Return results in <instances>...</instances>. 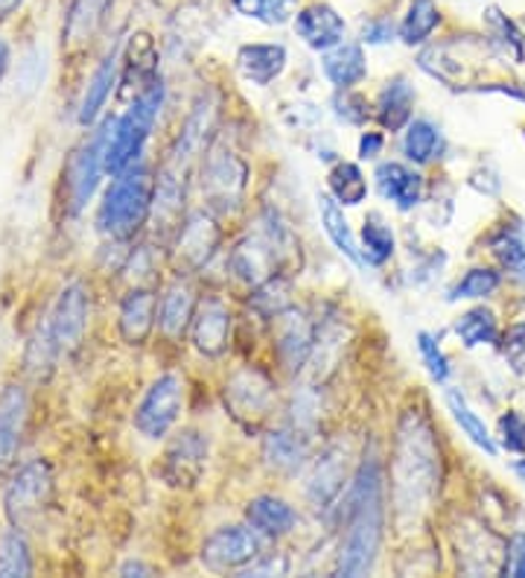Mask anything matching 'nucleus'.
Returning a JSON list of instances; mask_svg holds the SVG:
<instances>
[{
	"label": "nucleus",
	"mask_w": 525,
	"mask_h": 578,
	"mask_svg": "<svg viewBox=\"0 0 525 578\" xmlns=\"http://www.w3.org/2000/svg\"><path fill=\"white\" fill-rule=\"evenodd\" d=\"M397 249V237H394L392 225L383 216L371 214L362 228V240H359V255H362V267H385L394 258Z\"/></svg>",
	"instance_id": "obj_32"
},
{
	"label": "nucleus",
	"mask_w": 525,
	"mask_h": 578,
	"mask_svg": "<svg viewBox=\"0 0 525 578\" xmlns=\"http://www.w3.org/2000/svg\"><path fill=\"white\" fill-rule=\"evenodd\" d=\"M223 246V225L216 223L214 211H193L176 232V275H193L214 260Z\"/></svg>",
	"instance_id": "obj_11"
},
{
	"label": "nucleus",
	"mask_w": 525,
	"mask_h": 578,
	"mask_svg": "<svg viewBox=\"0 0 525 578\" xmlns=\"http://www.w3.org/2000/svg\"><path fill=\"white\" fill-rule=\"evenodd\" d=\"M295 0H269L266 21L269 24H284L289 15H295Z\"/></svg>",
	"instance_id": "obj_48"
},
{
	"label": "nucleus",
	"mask_w": 525,
	"mask_h": 578,
	"mask_svg": "<svg viewBox=\"0 0 525 578\" xmlns=\"http://www.w3.org/2000/svg\"><path fill=\"white\" fill-rule=\"evenodd\" d=\"M444 480V462L435 427L423 410H406L397 421L392 447V503L397 520H420L435 506Z\"/></svg>",
	"instance_id": "obj_1"
},
{
	"label": "nucleus",
	"mask_w": 525,
	"mask_h": 578,
	"mask_svg": "<svg viewBox=\"0 0 525 578\" xmlns=\"http://www.w3.org/2000/svg\"><path fill=\"white\" fill-rule=\"evenodd\" d=\"M441 24V10H438L435 0H411L409 12L401 24V38L403 45H423Z\"/></svg>",
	"instance_id": "obj_37"
},
{
	"label": "nucleus",
	"mask_w": 525,
	"mask_h": 578,
	"mask_svg": "<svg viewBox=\"0 0 525 578\" xmlns=\"http://www.w3.org/2000/svg\"><path fill=\"white\" fill-rule=\"evenodd\" d=\"M231 307L223 302V298H205L199 302L196 316H193V325H190V337H193V347H196L202 356H223L231 345Z\"/></svg>",
	"instance_id": "obj_15"
},
{
	"label": "nucleus",
	"mask_w": 525,
	"mask_h": 578,
	"mask_svg": "<svg viewBox=\"0 0 525 578\" xmlns=\"http://www.w3.org/2000/svg\"><path fill=\"white\" fill-rule=\"evenodd\" d=\"M374 178L385 202H392L403 214H409L423 202V176L403 161H383Z\"/></svg>",
	"instance_id": "obj_21"
},
{
	"label": "nucleus",
	"mask_w": 525,
	"mask_h": 578,
	"mask_svg": "<svg viewBox=\"0 0 525 578\" xmlns=\"http://www.w3.org/2000/svg\"><path fill=\"white\" fill-rule=\"evenodd\" d=\"M319 216H321V228L330 237V243L336 246L338 255H345L350 263H357L362 267V255H359V243L354 237V228L347 223L345 211L338 205L336 199L327 197V193H321L319 197Z\"/></svg>",
	"instance_id": "obj_29"
},
{
	"label": "nucleus",
	"mask_w": 525,
	"mask_h": 578,
	"mask_svg": "<svg viewBox=\"0 0 525 578\" xmlns=\"http://www.w3.org/2000/svg\"><path fill=\"white\" fill-rule=\"evenodd\" d=\"M418 351L420 359L427 365L429 377L435 382H446L450 380V359H446L444 347L438 345V339L429 333V330H420L418 333Z\"/></svg>",
	"instance_id": "obj_41"
},
{
	"label": "nucleus",
	"mask_w": 525,
	"mask_h": 578,
	"mask_svg": "<svg viewBox=\"0 0 525 578\" xmlns=\"http://www.w3.org/2000/svg\"><path fill=\"white\" fill-rule=\"evenodd\" d=\"M511 468H514V473L520 476V482L525 485V456H523V459H516V462L511 464Z\"/></svg>",
	"instance_id": "obj_53"
},
{
	"label": "nucleus",
	"mask_w": 525,
	"mask_h": 578,
	"mask_svg": "<svg viewBox=\"0 0 525 578\" xmlns=\"http://www.w3.org/2000/svg\"><path fill=\"white\" fill-rule=\"evenodd\" d=\"M502 354H505V363L514 368V374H525V319L514 321L502 333Z\"/></svg>",
	"instance_id": "obj_44"
},
{
	"label": "nucleus",
	"mask_w": 525,
	"mask_h": 578,
	"mask_svg": "<svg viewBox=\"0 0 525 578\" xmlns=\"http://www.w3.org/2000/svg\"><path fill=\"white\" fill-rule=\"evenodd\" d=\"M207 464V438L199 429H184L160 456V476L172 488H193Z\"/></svg>",
	"instance_id": "obj_13"
},
{
	"label": "nucleus",
	"mask_w": 525,
	"mask_h": 578,
	"mask_svg": "<svg viewBox=\"0 0 525 578\" xmlns=\"http://www.w3.org/2000/svg\"><path fill=\"white\" fill-rule=\"evenodd\" d=\"M345 538L336 555L338 576H366L374 569L385 532V480L377 453H366L345 494Z\"/></svg>",
	"instance_id": "obj_2"
},
{
	"label": "nucleus",
	"mask_w": 525,
	"mask_h": 578,
	"mask_svg": "<svg viewBox=\"0 0 525 578\" xmlns=\"http://www.w3.org/2000/svg\"><path fill=\"white\" fill-rule=\"evenodd\" d=\"M260 558V538L254 526H223L202 546V564L211 573L242 569Z\"/></svg>",
	"instance_id": "obj_12"
},
{
	"label": "nucleus",
	"mask_w": 525,
	"mask_h": 578,
	"mask_svg": "<svg viewBox=\"0 0 525 578\" xmlns=\"http://www.w3.org/2000/svg\"><path fill=\"white\" fill-rule=\"evenodd\" d=\"M53 499V473L50 464L41 459H29L15 473L3 488V515L10 520L12 529L27 532L41 520V511Z\"/></svg>",
	"instance_id": "obj_8"
},
{
	"label": "nucleus",
	"mask_w": 525,
	"mask_h": 578,
	"mask_svg": "<svg viewBox=\"0 0 525 578\" xmlns=\"http://www.w3.org/2000/svg\"><path fill=\"white\" fill-rule=\"evenodd\" d=\"M441 146H444V134L429 117H415L406 126V132H403V155L415 167H423L429 161H435Z\"/></svg>",
	"instance_id": "obj_30"
},
{
	"label": "nucleus",
	"mask_w": 525,
	"mask_h": 578,
	"mask_svg": "<svg viewBox=\"0 0 525 578\" xmlns=\"http://www.w3.org/2000/svg\"><path fill=\"white\" fill-rule=\"evenodd\" d=\"M111 126H115V115L103 117L99 123L91 126L88 138L76 143L71 155L64 158L62 202L68 216H80L97 197L99 178L106 176V150Z\"/></svg>",
	"instance_id": "obj_6"
},
{
	"label": "nucleus",
	"mask_w": 525,
	"mask_h": 578,
	"mask_svg": "<svg viewBox=\"0 0 525 578\" xmlns=\"http://www.w3.org/2000/svg\"><path fill=\"white\" fill-rule=\"evenodd\" d=\"M499 286H502V275L497 269L473 267L446 290V302H479V298H490Z\"/></svg>",
	"instance_id": "obj_36"
},
{
	"label": "nucleus",
	"mask_w": 525,
	"mask_h": 578,
	"mask_svg": "<svg viewBox=\"0 0 525 578\" xmlns=\"http://www.w3.org/2000/svg\"><path fill=\"white\" fill-rule=\"evenodd\" d=\"M33 573V555L29 543L21 529H7L0 534V578L29 576Z\"/></svg>",
	"instance_id": "obj_39"
},
{
	"label": "nucleus",
	"mask_w": 525,
	"mask_h": 578,
	"mask_svg": "<svg viewBox=\"0 0 525 578\" xmlns=\"http://www.w3.org/2000/svg\"><path fill=\"white\" fill-rule=\"evenodd\" d=\"M251 310L260 312L263 319H277L286 310H293V298H289V284L284 278H269L260 286H254V293L249 298Z\"/></svg>",
	"instance_id": "obj_40"
},
{
	"label": "nucleus",
	"mask_w": 525,
	"mask_h": 578,
	"mask_svg": "<svg viewBox=\"0 0 525 578\" xmlns=\"http://www.w3.org/2000/svg\"><path fill=\"white\" fill-rule=\"evenodd\" d=\"M7 71H10V45L0 38V80L7 76Z\"/></svg>",
	"instance_id": "obj_51"
},
{
	"label": "nucleus",
	"mask_w": 525,
	"mask_h": 578,
	"mask_svg": "<svg viewBox=\"0 0 525 578\" xmlns=\"http://www.w3.org/2000/svg\"><path fill=\"white\" fill-rule=\"evenodd\" d=\"M91 316V295L82 281H73L56 295L53 307L47 312V319L36 328V333L27 342V371L33 377H47L53 371L56 363L76 351L88 330Z\"/></svg>",
	"instance_id": "obj_3"
},
{
	"label": "nucleus",
	"mask_w": 525,
	"mask_h": 578,
	"mask_svg": "<svg viewBox=\"0 0 525 578\" xmlns=\"http://www.w3.org/2000/svg\"><path fill=\"white\" fill-rule=\"evenodd\" d=\"M385 150V138L380 132H362L359 138V158L362 161H374L380 158Z\"/></svg>",
	"instance_id": "obj_47"
},
{
	"label": "nucleus",
	"mask_w": 525,
	"mask_h": 578,
	"mask_svg": "<svg viewBox=\"0 0 525 578\" xmlns=\"http://www.w3.org/2000/svg\"><path fill=\"white\" fill-rule=\"evenodd\" d=\"M115 0H71L64 12L62 36L71 47H80L97 36V30L106 21V12Z\"/></svg>",
	"instance_id": "obj_28"
},
{
	"label": "nucleus",
	"mask_w": 525,
	"mask_h": 578,
	"mask_svg": "<svg viewBox=\"0 0 525 578\" xmlns=\"http://www.w3.org/2000/svg\"><path fill=\"white\" fill-rule=\"evenodd\" d=\"M158 328V290L132 286L117 310V330L126 345H146V339Z\"/></svg>",
	"instance_id": "obj_16"
},
{
	"label": "nucleus",
	"mask_w": 525,
	"mask_h": 578,
	"mask_svg": "<svg viewBox=\"0 0 525 578\" xmlns=\"http://www.w3.org/2000/svg\"><path fill=\"white\" fill-rule=\"evenodd\" d=\"M523 138H525V129H523Z\"/></svg>",
	"instance_id": "obj_54"
},
{
	"label": "nucleus",
	"mask_w": 525,
	"mask_h": 578,
	"mask_svg": "<svg viewBox=\"0 0 525 578\" xmlns=\"http://www.w3.org/2000/svg\"><path fill=\"white\" fill-rule=\"evenodd\" d=\"M490 255L499 260V267L525 278V234L516 225H502L490 237Z\"/></svg>",
	"instance_id": "obj_38"
},
{
	"label": "nucleus",
	"mask_w": 525,
	"mask_h": 578,
	"mask_svg": "<svg viewBox=\"0 0 525 578\" xmlns=\"http://www.w3.org/2000/svg\"><path fill=\"white\" fill-rule=\"evenodd\" d=\"M181 410H184V380L172 371L160 374L134 410V429L150 441H160L176 427Z\"/></svg>",
	"instance_id": "obj_10"
},
{
	"label": "nucleus",
	"mask_w": 525,
	"mask_h": 578,
	"mask_svg": "<svg viewBox=\"0 0 525 578\" xmlns=\"http://www.w3.org/2000/svg\"><path fill=\"white\" fill-rule=\"evenodd\" d=\"M345 482H347V450L338 445H330L327 450L312 462V471L310 476H307L303 494H307L312 508L327 511V508H333V503L342 497Z\"/></svg>",
	"instance_id": "obj_17"
},
{
	"label": "nucleus",
	"mask_w": 525,
	"mask_h": 578,
	"mask_svg": "<svg viewBox=\"0 0 525 578\" xmlns=\"http://www.w3.org/2000/svg\"><path fill=\"white\" fill-rule=\"evenodd\" d=\"M277 386L263 368L242 365L225 382V406L246 429H258L275 412Z\"/></svg>",
	"instance_id": "obj_9"
},
{
	"label": "nucleus",
	"mask_w": 525,
	"mask_h": 578,
	"mask_svg": "<svg viewBox=\"0 0 525 578\" xmlns=\"http://www.w3.org/2000/svg\"><path fill=\"white\" fill-rule=\"evenodd\" d=\"M312 347H315V328H312V321L303 312L293 307L284 316H277L275 354L286 371H301L307 359H310Z\"/></svg>",
	"instance_id": "obj_20"
},
{
	"label": "nucleus",
	"mask_w": 525,
	"mask_h": 578,
	"mask_svg": "<svg viewBox=\"0 0 525 578\" xmlns=\"http://www.w3.org/2000/svg\"><path fill=\"white\" fill-rule=\"evenodd\" d=\"M455 337L462 339L464 347H481V345H497L499 342V321L493 310L488 307H473V310L462 312L453 325Z\"/></svg>",
	"instance_id": "obj_34"
},
{
	"label": "nucleus",
	"mask_w": 525,
	"mask_h": 578,
	"mask_svg": "<svg viewBox=\"0 0 525 578\" xmlns=\"http://www.w3.org/2000/svg\"><path fill=\"white\" fill-rule=\"evenodd\" d=\"M120 576H152V567H146L141 561H129L120 567Z\"/></svg>",
	"instance_id": "obj_50"
},
{
	"label": "nucleus",
	"mask_w": 525,
	"mask_h": 578,
	"mask_svg": "<svg viewBox=\"0 0 525 578\" xmlns=\"http://www.w3.org/2000/svg\"><path fill=\"white\" fill-rule=\"evenodd\" d=\"M321 68L336 89H357L359 82L368 76V62L362 47L354 42H342V45L330 47L321 56Z\"/></svg>",
	"instance_id": "obj_26"
},
{
	"label": "nucleus",
	"mask_w": 525,
	"mask_h": 578,
	"mask_svg": "<svg viewBox=\"0 0 525 578\" xmlns=\"http://www.w3.org/2000/svg\"><path fill=\"white\" fill-rule=\"evenodd\" d=\"M249 187V164L225 138H216L202 158V193L207 211L234 214L246 199Z\"/></svg>",
	"instance_id": "obj_7"
},
{
	"label": "nucleus",
	"mask_w": 525,
	"mask_h": 578,
	"mask_svg": "<svg viewBox=\"0 0 525 578\" xmlns=\"http://www.w3.org/2000/svg\"><path fill=\"white\" fill-rule=\"evenodd\" d=\"M155 178L150 164L134 161L132 167L111 176L97 208V232L111 243H129L152 220L155 205Z\"/></svg>",
	"instance_id": "obj_4"
},
{
	"label": "nucleus",
	"mask_w": 525,
	"mask_h": 578,
	"mask_svg": "<svg viewBox=\"0 0 525 578\" xmlns=\"http://www.w3.org/2000/svg\"><path fill=\"white\" fill-rule=\"evenodd\" d=\"M499 441L508 453H525V415L520 410H508L499 415Z\"/></svg>",
	"instance_id": "obj_43"
},
{
	"label": "nucleus",
	"mask_w": 525,
	"mask_h": 578,
	"mask_svg": "<svg viewBox=\"0 0 525 578\" xmlns=\"http://www.w3.org/2000/svg\"><path fill=\"white\" fill-rule=\"evenodd\" d=\"M327 187L330 197L345 208H357L368 199V178L354 161H336L327 173Z\"/></svg>",
	"instance_id": "obj_31"
},
{
	"label": "nucleus",
	"mask_w": 525,
	"mask_h": 578,
	"mask_svg": "<svg viewBox=\"0 0 525 578\" xmlns=\"http://www.w3.org/2000/svg\"><path fill=\"white\" fill-rule=\"evenodd\" d=\"M234 7L240 15H249V19H263L269 10V0H234Z\"/></svg>",
	"instance_id": "obj_49"
},
{
	"label": "nucleus",
	"mask_w": 525,
	"mask_h": 578,
	"mask_svg": "<svg viewBox=\"0 0 525 578\" xmlns=\"http://www.w3.org/2000/svg\"><path fill=\"white\" fill-rule=\"evenodd\" d=\"M333 108H336L338 120H345L347 126H362L368 120V115H374L371 106H368V99L354 89H338Z\"/></svg>",
	"instance_id": "obj_42"
},
{
	"label": "nucleus",
	"mask_w": 525,
	"mask_h": 578,
	"mask_svg": "<svg viewBox=\"0 0 525 578\" xmlns=\"http://www.w3.org/2000/svg\"><path fill=\"white\" fill-rule=\"evenodd\" d=\"M246 520L266 538H284L298 526V511L286 499L263 494V497L251 499L246 508Z\"/></svg>",
	"instance_id": "obj_27"
},
{
	"label": "nucleus",
	"mask_w": 525,
	"mask_h": 578,
	"mask_svg": "<svg viewBox=\"0 0 525 578\" xmlns=\"http://www.w3.org/2000/svg\"><path fill=\"white\" fill-rule=\"evenodd\" d=\"M394 38V24L392 21H368L362 27V42L366 45H389Z\"/></svg>",
	"instance_id": "obj_46"
},
{
	"label": "nucleus",
	"mask_w": 525,
	"mask_h": 578,
	"mask_svg": "<svg viewBox=\"0 0 525 578\" xmlns=\"http://www.w3.org/2000/svg\"><path fill=\"white\" fill-rule=\"evenodd\" d=\"M415 85L406 76H394L383 85V91L377 94L374 117L377 123L383 126L385 132H403L411 123V111H415Z\"/></svg>",
	"instance_id": "obj_23"
},
{
	"label": "nucleus",
	"mask_w": 525,
	"mask_h": 578,
	"mask_svg": "<svg viewBox=\"0 0 525 578\" xmlns=\"http://www.w3.org/2000/svg\"><path fill=\"white\" fill-rule=\"evenodd\" d=\"M295 33L303 45L324 54L330 47L345 42V21L327 3H312V7H303L301 12H295Z\"/></svg>",
	"instance_id": "obj_22"
},
{
	"label": "nucleus",
	"mask_w": 525,
	"mask_h": 578,
	"mask_svg": "<svg viewBox=\"0 0 525 578\" xmlns=\"http://www.w3.org/2000/svg\"><path fill=\"white\" fill-rule=\"evenodd\" d=\"M199 298L188 275H176L158 295V330L167 339H181L193 325Z\"/></svg>",
	"instance_id": "obj_19"
},
{
	"label": "nucleus",
	"mask_w": 525,
	"mask_h": 578,
	"mask_svg": "<svg viewBox=\"0 0 525 578\" xmlns=\"http://www.w3.org/2000/svg\"><path fill=\"white\" fill-rule=\"evenodd\" d=\"M167 103V85L160 76L143 85L138 91V97L129 103L123 115H115V126L108 134V150H106V173L117 176L126 167H132L134 161L143 158V150L150 143L158 117Z\"/></svg>",
	"instance_id": "obj_5"
},
{
	"label": "nucleus",
	"mask_w": 525,
	"mask_h": 578,
	"mask_svg": "<svg viewBox=\"0 0 525 578\" xmlns=\"http://www.w3.org/2000/svg\"><path fill=\"white\" fill-rule=\"evenodd\" d=\"M446 406H450L455 424L462 427V433L470 438L473 445L479 447V450H485L488 456H497V441L490 436L488 424H485V418H481L479 412L467 403L462 389H446Z\"/></svg>",
	"instance_id": "obj_33"
},
{
	"label": "nucleus",
	"mask_w": 525,
	"mask_h": 578,
	"mask_svg": "<svg viewBox=\"0 0 525 578\" xmlns=\"http://www.w3.org/2000/svg\"><path fill=\"white\" fill-rule=\"evenodd\" d=\"M505 573L508 576L525 578V534L516 532L511 538V546L505 552Z\"/></svg>",
	"instance_id": "obj_45"
},
{
	"label": "nucleus",
	"mask_w": 525,
	"mask_h": 578,
	"mask_svg": "<svg viewBox=\"0 0 525 578\" xmlns=\"http://www.w3.org/2000/svg\"><path fill=\"white\" fill-rule=\"evenodd\" d=\"M21 3H24V0H0V21H3V19H10L12 12L19 10Z\"/></svg>",
	"instance_id": "obj_52"
},
{
	"label": "nucleus",
	"mask_w": 525,
	"mask_h": 578,
	"mask_svg": "<svg viewBox=\"0 0 525 578\" xmlns=\"http://www.w3.org/2000/svg\"><path fill=\"white\" fill-rule=\"evenodd\" d=\"M263 459L281 473H295L310 459V433L298 427H277L263 438Z\"/></svg>",
	"instance_id": "obj_24"
},
{
	"label": "nucleus",
	"mask_w": 525,
	"mask_h": 578,
	"mask_svg": "<svg viewBox=\"0 0 525 578\" xmlns=\"http://www.w3.org/2000/svg\"><path fill=\"white\" fill-rule=\"evenodd\" d=\"M485 24H488V38L490 47L497 50L502 59H511L514 64H520L525 59V38L516 30V24L508 15H502V10H488L485 12Z\"/></svg>",
	"instance_id": "obj_35"
},
{
	"label": "nucleus",
	"mask_w": 525,
	"mask_h": 578,
	"mask_svg": "<svg viewBox=\"0 0 525 578\" xmlns=\"http://www.w3.org/2000/svg\"><path fill=\"white\" fill-rule=\"evenodd\" d=\"M120 68H123V42H115V47L97 64V71L91 73L88 89L82 94L80 115H76L80 117V126L91 129L99 120V115L106 111L108 99H111L117 82H120Z\"/></svg>",
	"instance_id": "obj_18"
},
{
	"label": "nucleus",
	"mask_w": 525,
	"mask_h": 578,
	"mask_svg": "<svg viewBox=\"0 0 525 578\" xmlns=\"http://www.w3.org/2000/svg\"><path fill=\"white\" fill-rule=\"evenodd\" d=\"M286 68V47L284 45H242L237 54V71L242 80L266 89L284 73Z\"/></svg>",
	"instance_id": "obj_25"
},
{
	"label": "nucleus",
	"mask_w": 525,
	"mask_h": 578,
	"mask_svg": "<svg viewBox=\"0 0 525 578\" xmlns=\"http://www.w3.org/2000/svg\"><path fill=\"white\" fill-rule=\"evenodd\" d=\"M29 415V394L24 382L0 386V473L15 464Z\"/></svg>",
	"instance_id": "obj_14"
}]
</instances>
